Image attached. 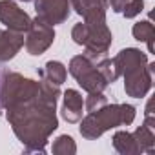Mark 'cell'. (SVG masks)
Here are the masks:
<instances>
[{
	"instance_id": "cell-1",
	"label": "cell",
	"mask_w": 155,
	"mask_h": 155,
	"mask_svg": "<svg viewBox=\"0 0 155 155\" xmlns=\"http://www.w3.org/2000/svg\"><path fill=\"white\" fill-rule=\"evenodd\" d=\"M58 97L60 86L46 79L33 81L17 71L0 75V104L26 153H46L48 139L58 128Z\"/></svg>"
},
{
	"instance_id": "cell-2",
	"label": "cell",
	"mask_w": 155,
	"mask_h": 155,
	"mask_svg": "<svg viewBox=\"0 0 155 155\" xmlns=\"http://www.w3.org/2000/svg\"><path fill=\"white\" fill-rule=\"evenodd\" d=\"M120 77L124 79V91L128 97L142 99L146 97L153 88V73H155V62H148L146 53H142L137 48H126L113 57Z\"/></svg>"
},
{
	"instance_id": "cell-3",
	"label": "cell",
	"mask_w": 155,
	"mask_h": 155,
	"mask_svg": "<svg viewBox=\"0 0 155 155\" xmlns=\"http://www.w3.org/2000/svg\"><path fill=\"white\" fill-rule=\"evenodd\" d=\"M79 122H81V128H79L81 135L84 139H88V140H97L108 130H113V128L122 126L120 104H106L101 110L88 113Z\"/></svg>"
},
{
	"instance_id": "cell-4",
	"label": "cell",
	"mask_w": 155,
	"mask_h": 155,
	"mask_svg": "<svg viewBox=\"0 0 155 155\" xmlns=\"http://www.w3.org/2000/svg\"><path fill=\"white\" fill-rule=\"evenodd\" d=\"M68 71L71 73V77L79 82V86L86 91V93H93V91H104L110 84L106 82V79L97 71L95 64L86 57V55H75L69 60Z\"/></svg>"
},
{
	"instance_id": "cell-5",
	"label": "cell",
	"mask_w": 155,
	"mask_h": 155,
	"mask_svg": "<svg viewBox=\"0 0 155 155\" xmlns=\"http://www.w3.org/2000/svg\"><path fill=\"white\" fill-rule=\"evenodd\" d=\"M55 42V29L53 26H49L48 22H44L42 18L35 17L31 18V24L24 35V48L29 55L38 57L44 51H48L51 48V44Z\"/></svg>"
},
{
	"instance_id": "cell-6",
	"label": "cell",
	"mask_w": 155,
	"mask_h": 155,
	"mask_svg": "<svg viewBox=\"0 0 155 155\" xmlns=\"http://www.w3.org/2000/svg\"><path fill=\"white\" fill-rule=\"evenodd\" d=\"M33 2H35L37 17L53 28L64 24L71 15L69 0H33Z\"/></svg>"
},
{
	"instance_id": "cell-7",
	"label": "cell",
	"mask_w": 155,
	"mask_h": 155,
	"mask_svg": "<svg viewBox=\"0 0 155 155\" xmlns=\"http://www.w3.org/2000/svg\"><path fill=\"white\" fill-rule=\"evenodd\" d=\"M0 24H4L8 29L26 33L31 24V17L13 0H0Z\"/></svg>"
},
{
	"instance_id": "cell-8",
	"label": "cell",
	"mask_w": 155,
	"mask_h": 155,
	"mask_svg": "<svg viewBox=\"0 0 155 155\" xmlns=\"http://www.w3.org/2000/svg\"><path fill=\"white\" fill-rule=\"evenodd\" d=\"M71 9L82 17L86 24H102L106 22V9L110 8L108 0H69Z\"/></svg>"
},
{
	"instance_id": "cell-9",
	"label": "cell",
	"mask_w": 155,
	"mask_h": 155,
	"mask_svg": "<svg viewBox=\"0 0 155 155\" xmlns=\"http://www.w3.org/2000/svg\"><path fill=\"white\" fill-rule=\"evenodd\" d=\"M62 119L69 124H77L84 115V99L77 90H66L62 93Z\"/></svg>"
},
{
	"instance_id": "cell-10",
	"label": "cell",
	"mask_w": 155,
	"mask_h": 155,
	"mask_svg": "<svg viewBox=\"0 0 155 155\" xmlns=\"http://www.w3.org/2000/svg\"><path fill=\"white\" fill-rule=\"evenodd\" d=\"M24 48V33L0 29V62H9Z\"/></svg>"
},
{
	"instance_id": "cell-11",
	"label": "cell",
	"mask_w": 155,
	"mask_h": 155,
	"mask_svg": "<svg viewBox=\"0 0 155 155\" xmlns=\"http://www.w3.org/2000/svg\"><path fill=\"white\" fill-rule=\"evenodd\" d=\"M38 77L40 79H46L48 82H51L55 86H62L68 79V69L58 60H48L46 66L42 69H38Z\"/></svg>"
},
{
	"instance_id": "cell-12",
	"label": "cell",
	"mask_w": 155,
	"mask_h": 155,
	"mask_svg": "<svg viewBox=\"0 0 155 155\" xmlns=\"http://www.w3.org/2000/svg\"><path fill=\"white\" fill-rule=\"evenodd\" d=\"M111 140H113V148L120 155H137V153H142L140 148H139V144H137V140H135V137H133V133H130L126 130L115 131V135H113Z\"/></svg>"
},
{
	"instance_id": "cell-13",
	"label": "cell",
	"mask_w": 155,
	"mask_h": 155,
	"mask_svg": "<svg viewBox=\"0 0 155 155\" xmlns=\"http://www.w3.org/2000/svg\"><path fill=\"white\" fill-rule=\"evenodd\" d=\"M131 35L135 40L139 42H146L148 44V51L153 53V37H155V28L150 20H139L133 24L131 28Z\"/></svg>"
},
{
	"instance_id": "cell-14",
	"label": "cell",
	"mask_w": 155,
	"mask_h": 155,
	"mask_svg": "<svg viewBox=\"0 0 155 155\" xmlns=\"http://www.w3.org/2000/svg\"><path fill=\"white\" fill-rule=\"evenodd\" d=\"M133 137L142 153H153V150H155V130L153 128H150L142 122V126H139L133 131Z\"/></svg>"
},
{
	"instance_id": "cell-15",
	"label": "cell",
	"mask_w": 155,
	"mask_h": 155,
	"mask_svg": "<svg viewBox=\"0 0 155 155\" xmlns=\"http://www.w3.org/2000/svg\"><path fill=\"white\" fill-rule=\"evenodd\" d=\"M95 68H97V71L106 79L108 84H113V82L119 79V77H120V71H119V66H117L115 58H108V57H104L102 60H99V62L95 64Z\"/></svg>"
},
{
	"instance_id": "cell-16",
	"label": "cell",
	"mask_w": 155,
	"mask_h": 155,
	"mask_svg": "<svg viewBox=\"0 0 155 155\" xmlns=\"http://www.w3.org/2000/svg\"><path fill=\"white\" fill-rule=\"evenodd\" d=\"M51 151L55 155H73L77 153V144L71 135H58L51 144Z\"/></svg>"
},
{
	"instance_id": "cell-17",
	"label": "cell",
	"mask_w": 155,
	"mask_h": 155,
	"mask_svg": "<svg viewBox=\"0 0 155 155\" xmlns=\"http://www.w3.org/2000/svg\"><path fill=\"white\" fill-rule=\"evenodd\" d=\"M108 104V97L104 95V91H93V93H88V99L84 101V108L88 113L91 111H97L101 110L102 106Z\"/></svg>"
},
{
	"instance_id": "cell-18",
	"label": "cell",
	"mask_w": 155,
	"mask_h": 155,
	"mask_svg": "<svg viewBox=\"0 0 155 155\" xmlns=\"http://www.w3.org/2000/svg\"><path fill=\"white\" fill-rule=\"evenodd\" d=\"M88 35H90V28L88 24L82 20V22H77L71 29V38L75 44H79V46H84L86 40H88Z\"/></svg>"
},
{
	"instance_id": "cell-19",
	"label": "cell",
	"mask_w": 155,
	"mask_h": 155,
	"mask_svg": "<svg viewBox=\"0 0 155 155\" xmlns=\"http://www.w3.org/2000/svg\"><path fill=\"white\" fill-rule=\"evenodd\" d=\"M144 11V0H128V4L122 9L124 18H135Z\"/></svg>"
},
{
	"instance_id": "cell-20",
	"label": "cell",
	"mask_w": 155,
	"mask_h": 155,
	"mask_svg": "<svg viewBox=\"0 0 155 155\" xmlns=\"http://www.w3.org/2000/svg\"><path fill=\"white\" fill-rule=\"evenodd\" d=\"M120 111H122V126H130L133 124L135 117H137V108L133 104H120Z\"/></svg>"
},
{
	"instance_id": "cell-21",
	"label": "cell",
	"mask_w": 155,
	"mask_h": 155,
	"mask_svg": "<svg viewBox=\"0 0 155 155\" xmlns=\"http://www.w3.org/2000/svg\"><path fill=\"white\" fill-rule=\"evenodd\" d=\"M108 4L111 6V9H113L115 13H122L124 6L128 4V0H108Z\"/></svg>"
},
{
	"instance_id": "cell-22",
	"label": "cell",
	"mask_w": 155,
	"mask_h": 155,
	"mask_svg": "<svg viewBox=\"0 0 155 155\" xmlns=\"http://www.w3.org/2000/svg\"><path fill=\"white\" fill-rule=\"evenodd\" d=\"M2 111H4V108H2V104H0V115H2Z\"/></svg>"
},
{
	"instance_id": "cell-23",
	"label": "cell",
	"mask_w": 155,
	"mask_h": 155,
	"mask_svg": "<svg viewBox=\"0 0 155 155\" xmlns=\"http://www.w3.org/2000/svg\"><path fill=\"white\" fill-rule=\"evenodd\" d=\"M20 2H31V0H20Z\"/></svg>"
}]
</instances>
